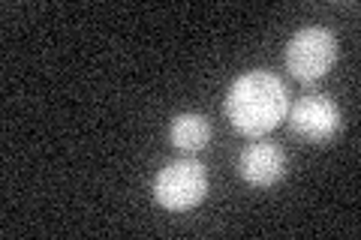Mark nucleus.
Returning <instances> with one entry per match:
<instances>
[{"label": "nucleus", "instance_id": "nucleus-1", "mask_svg": "<svg viewBox=\"0 0 361 240\" xmlns=\"http://www.w3.org/2000/svg\"><path fill=\"white\" fill-rule=\"evenodd\" d=\"M226 114L232 127L244 135H265L277 130L289 114V96L286 87L277 75L265 70L244 72L235 78L229 94H226Z\"/></svg>", "mask_w": 361, "mask_h": 240}, {"label": "nucleus", "instance_id": "nucleus-2", "mask_svg": "<svg viewBox=\"0 0 361 240\" xmlns=\"http://www.w3.org/2000/svg\"><path fill=\"white\" fill-rule=\"evenodd\" d=\"M208 196V175L196 159H175L154 180V198L166 210H193Z\"/></svg>", "mask_w": 361, "mask_h": 240}, {"label": "nucleus", "instance_id": "nucleus-3", "mask_svg": "<svg viewBox=\"0 0 361 240\" xmlns=\"http://www.w3.org/2000/svg\"><path fill=\"white\" fill-rule=\"evenodd\" d=\"M337 61V39L325 27H304L286 45V70L298 82H319Z\"/></svg>", "mask_w": 361, "mask_h": 240}, {"label": "nucleus", "instance_id": "nucleus-4", "mask_svg": "<svg viewBox=\"0 0 361 240\" xmlns=\"http://www.w3.org/2000/svg\"><path fill=\"white\" fill-rule=\"evenodd\" d=\"M289 127L304 141L325 144V141L334 139L337 130H341V108L322 94L304 96L298 106L289 111Z\"/></svg>", "mask_w": 361, "mask_h": 240}, {"label": "nucleus", "instance_id": "nucleus-5", "mask_svg": "<svg viewBox=\"0 0 361 240\" xmlns=\"http://www.w3.org/2000/svg\"><path fill=\"white\" fill-rule=\"evenodd\" d=\"M238 175L256 189H268L286 175V153L277 144H250L238 156Z\"/></svg>", "mask_w": 361, "mask_h": 240}, {"label": "nucleus", "instance_id": "nucleus-6", "mask_svg": "<svg viewBox=\"0 0 361 240\" xmlns=\"http://www.w3.org/2000/svg\"><path fill=\"white\" fill-rule=\"evenodd\" d=\"M169 135L178 151H202L211 139V123L202 114H178Z\"/></svg>", "mask_w": 361, "mask_h": 240}]
</instances>
